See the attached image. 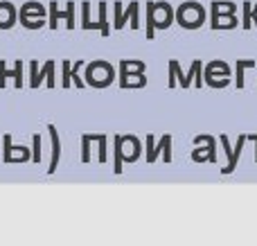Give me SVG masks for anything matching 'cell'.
Segmentation results:
<instances>
[{"instance_id":"obj_21","label":"cell","mask_w":257,"mask_h":246,"mask_svg":"<svg viewBox=\"0 0 257 246\" xmlns=\"http://www.w3.org/2000/svg\"><path fill=\"white\" fill-rule=\"evenodd\" d=\"M126 23H128V18L124 16V7H122V3L117 0V3H113V27H115V30H124Z\"/></svg>"},{"instance_id":"obj_35","label":"cell","mask_w":257,"mask_h":246,"mask_svg":"<svg viewBox=\"0 0 257 246\" xmlns=\"http://www.w3.org/2000/svg\"><path fill=\"white\" fill-rule=\"evenodd\" d=\"M248 140H253V143H255V161H257V134H250Z\"/></svg>"},{"instance_id":"obj_20","label":"cell","mask_w":257,"mask_h":246,"mask_svg":"<svg viewBox=\"0 0 257 246\" xmlns=\"http://www.w3.org/2000/svg\"><path fill=\"white\" fill-rule=\"evenodd\" d=\"M237 25H239L237 16H212V23H210L212 30H235Z\"/></svg>"},{"instance_id":"obj_5","label":"cell","mask_w":257,"mask_h":246,"mask_svg":"<svg viewBox=\"0 0 257 246\" xmlns=\"http://www.w3.org/2000/svg\"><path fill=\"white\" fill-rule=\"evenodd\" d=\"M194 145H196V147H199V145H203V147L192 152V161H194V163H205V161L217 163V152H214L217 140H214L212 136H196Z\"/></svg>"},{"instance_id":"obj_17","label":"cell","mask_w":257,"mask_h":246,"mask_svg":"<svg viewBox=\"0 0 257 246\" xmlns=\"http://www.w3.org/2000/svg\"><path fill=\"white\" fill-rule=\"evenodd\" d=\"M120 88H142L147 86V77L145 75H126V72H120Z\"/></svg>"},{"instance_id":"obj_11","label":"cell","mask_w":257,"mask_h":246,"mask_svg":"<svg viewBox=\"0 0 257 246\" xmlns=\"http://www.w3.org/2000/svg\"><path fill=\"white\" fill-rule=\"evenodd\" d=\"M16 18H18V14L14 9V5L3 0L0 3V30H12L16 25Z\"/></svg>"},{"instance_id":"obj_33","label":"cell","mask_w":257,"mask_h":246,"mask_svg":"<svg viewBox=\"0 0 257 246\" xmlns=\"http://www.w3.org/2000/svg\"><path fill=\"white\" fill-rule=\"evenodd\" d=\"M32 143H34V154H32V161L39 163L41 161V138H39V134L32 136Z\"/></svg>"},{"instance_id":"obj_23","label":"cell","mask_w":257,"mask_h":246,"mask_svg":"<svg viewBox=\"0 0 257 246\" xmlns=\"http://www.w3.org/2000/svg\"><path fill=\"white\" fill-rule=\"evenodd\" d=\"M246 68H255V59H237V88H244Z\"/></svg>"},{"instance_id":"obj_8","label":"cell","mask_w":257,"mask_h":246,"mask_svg":"<svg viewBox=\"0 0 257 246\" xmlns=\"http://www.w3.org/2000/svg\"><path fill=\"white\" fill-rule=\"evenodd\" d=\"M3 143H5V154H3L5 163H18V161L25 163V161H30V149L14 147V145H12V136H9V134L3 136Z\"/></svg>"},{"instance_id":"obj_13","label":"cell","mask_w":257,"mask_h":246,"mask_svg":"<svg viewBox=\"0 0 257 246\" xmlns=\"http://www.w3.org/2000/svg\"><path fill=\"white\" fill-rule=\"evenodd\" d=\"M203 77H230V66L221 59H214L203 68Z\"/></svg>"},{"instance_id":"obj_31","label":"cell","mask_w":257,"mask_h":246,"mask_svg":"<svg viewBox=\"0 0 257 246\" xmlns=\"http://www.w3.org/2000/svg\"><path fill=\"white\" fill-rule=\"evenodd\" d=\"M81 161L84 163L90 161V138H88V134L81 136Z\"/></svg>"},{"instance_id":"obj_14","label":"cell","mask_w":257,"mask_h":246,"mask_svg":"<svg viewBox=\"0 0 257 246\" xmlns=\"http://www.w3.org/2000/svg\"><path fill=\"white\" fill-rule=\"evenodd\" d=\"M45 5H41V3H36V0H27L25 5L21 7V14L18 16H23V18H45Z\"/></svg>"},{"instance_id":"obj_34","label":"cell","mask_w":257,"mask_h":246,"mask_svg":"<svg viewBox=\"0 0 257 246\" xmlns=\"http://www.w3.org/2000/svg\"><path fill=\"white\" fill-rule=\"evenodd\" d=\"M250 23H255V27H257V3H255L253 12H250Z\"/></svg>"},{"instance_id":"obj_25","label":"cell","mask_w":257,"mask_h":246,"mask_svg":"<svg viewBox=\"0 0 257 246\" xmlns=\"http://www.w3.org/2000/svg\"><path fill=\"white\" fill-rule=\"evenodd\" d=\"M84 66H86V61H84V59H77V61H75V66L70 68V79L75 81V86H77V88H84V86H86V81L79 77V70H81V68H84Z\"/></svg>"},{"instance_id":"obj_32","label":"cell","mask_w":257,"mask_h":246,"mask_svg":"<svg viewBox=\"0 0 257 246\" xmlns=\"http://www.w3.org/2000/svg\"><path fill=\"white\" fill-rule=\"evenodd\" d=\"M250 12H253V3H248V0H246V3H244V23H241V27H244V30H250V27H253V23H250Z\"/></svg>"},{"instance_id":"obj_3","label":"cell","mask_w":257,"mask_h":246,"mask_svg":"<svg viewBox=\"0 0 257 246\" xmlns=\"http://www.w3.org/2000/svg\"><path fill=\"white\" fill-rule=\"evenodd\" d=\"M115 79V68L104 59H95V61L86 63V84L93 88H106Z\"/></svg>"},{"instance_id":"obj_30","label":"cell","mask_w":257,"mask_h":246,"mask_svg":"<svg viewBox=\"0 0 257 246\" xmlns=\"http://www.w3.org/2000/svg\"><path fill=\"white\" fill-rule=\"evenodd\" d=\"M160 140H163V158H165V163H169L172 161V136L165 134Z\"/></svg>"},{"instance_id":"obj_26","label":"cell","mask_w":257,"mask_h":246,"mask_svg":"<svg viewBox=\"0 0 257 246\" xmlns=\"http://www.w3.org/2000/svg\"><path fill=\"white\" fill-rule=\"evenodd\" d=\"M126 9H128V14H131V30H138V27H140V3L131 0Z\"/></svg>"},{"instance_id":"obj_22","label":"cell","mask_w":257,"mask_h":246,"mask_svg":"<svg viewBox=\"0 0 257 246\" xmlns=\"http://www.w3.org/2000/svg\"><path fill=\"white\" fill-rule=\"evenodd\" d=\"M88 138H90V143H97L99 145V163H106V158H108V152H106V140H108V136L106 134H88Z\"/></svg>"},{"instance_id":"obj_2","label":"cell","mask_w":257,"mask_h":246,"mask_svg":"<svg viewBox=\"0 0 257 246\" xmlns=\"http://www.w3.org/2000/svg\"><path fill=\"white\" fill-rule=\"evenodd\" d=\"M174 21L183 27V30H199L205 23V9L196 0H187V3L178 5V9L174 12Z\"/></svg>"},{"instance_id":"obj_6","label":"cell","mask_w":257,"mask_h":246,"mask_svg":"<svg viewBox=\"0 0 257 246\" xmlns=\"http://www.w3.org/2000/svg\"><path fill=\"white\" fill-rule=\"evenodd\" d=\"M50 30H57V25H59V18H66V23H68V30H75V0H68V7H66V12H59V7H57V0H50Z\"/></svg>"},{"instance_id":"obj_9","label":"cell","mask_w":257,"mask_h":246,"mask_svg":"<svg viewBox=\"0 0 257 246\" xmlns=\"http://www.w3.org/2000/svg\"><path fill=\"white\" fill-rule=\"evenodd\" d=\"M7 77H14V86H16V88H23V61L21 59H16L14 70H7L5 59H0V88L7 86Z\"/></svg>"},{"instance_id":"obj_1","label":"cell","mask_w":257,"mask_h":246,"mask_svg":"<svg viewBox=\"0 0 257 246\" xmlns=\"http://www.w3.org/2000/svg\"><path fill=\"white\" fill-rule=\"evenodd\" d=\"M174 23V9L169 3H147V39H154L156 30H167Z\"/></svg>"},{"instance_id":"obj_16","label":"cell","mask_w":257,"mask_h":246,"mask_svg":"<svg viewBox=\"0 0 257 246\" xmlns=\"http://www.w3.org/2000/svg\"><path fill=\"white\" fill-rule=\"evenodd\" d=\"M120 72H126V75H145L147 63L140 61V59H122L120 61Z\"/></svg>"},{"instance_id":"obj_19","label":"cell","mask_w":257,"mask_h":246,"mask_svg":"<svg viewBox=\"0 0 257 246\" xmlns=\"http://www.w3.org/2000/svg\"><path fill=\"white\" fill-rule=\"evenodd\" d=\"M246 140H248L246 134H241L239 138H237V147H232V158H230V163H228V167H223V174H230V172L237 167V161H239V156H241V149H244Z\"/></svg>"},{"instance_id":"obj_12","label":"cell","mask_w":257,"mask_h":246,"mask_svg":"<svg viewBox=\"0 0 257 246\" xmlns=\"http://www.w3.org/2000/svg\"><path fill=\"white\" fill-rule=\"evenodd\" d=\"M48 131H50V138H52V161H50V174L57 170L59 165V158H61V140H59V134H57V127L54 125H48Z\"/></svg>"},{"instance_id":"obj_7","label":"cell","mask_w":257,"mask_h":246,"mask_svg":"<svg viewBox=\"0 0 257 246\" xmlns=\"http://www.w3.org/2000/svg\"><path fill=\"white\" fill-rule=\"evenodd\" d=\"M120 138V152H122V161L126 163H133L138 161V156H140V140L136 138V136H117Z\"/></svg>"},{"instance_id":"obj_24","label":"cell","mask_w":257,"mask_h":246,"mask_svg":"<svg viewBox=\"0 0 257 246\" xmlns=\"http://www.w3.org/2000/svg\"><path fill=\"white\" fill-rule=\"evenodd\" d=\"M81 27H84V30H97L95 23H93V18H90V3L88 0L81 3Z\"/></svg>"},{"instance_id":"obj_15","label":"cell","mask_w":257,"mask_h":246,"mask_svg":"<svg viewBox=\"0 0 257 246\" xmlns=\"http://www.w3.org/2000/svg\"><path fill=\"white\" fill-rule=\"evenodd\" d=\"M210 12H212V16H235L237 5L230 0H212Z\"/></svg>"},{"instance_id":"obj_18","label":"cell","mask_w":257,"mask_h":246,"mask_svg":"<svg viewBox=\"0 0 257 246\" xmlns=\"http://www.w3.org/2000/svg\"><path fill=\"white\" fill-rule=\"evenodd\" d=\"M108 3H99V16H97V30H99V34L106 39V36H111V25H108Z\"/></svg>"},{"instance_id":"obj_29","label":"cell","mask_w":257,"mask_h":246,"mask_svg":"<svg viewBox=\"0 0 257 246\" xmlns=\"http://www.w3.org/2000/svg\"><path fill=\"white\" fill-rule=\"evenodd\" d=\"M70 68H72V63L68 61V59H63V61H61V72H63L61 86H63V88H70V84H72V79H70Z\"/></svg>"},{"instance_id":"obj_28","label":"cell","mask_w":257,"mask_h":246,"mask_svg":"<svg viewBox=\"0 0 257 246\" xmlns=\"http://www.w3.org/2000/svg\"><path fill=\"white\" fill-rule=\"evenodd\" d=\"M21 25L25 27V30H43L45 18H23L21 16Z\"/></svg>"},{"instance_id":"obj_10","label":"cell","mask_w":257,"mask_h":246,"mask_svg":"<svg viewBox=\"0 0 257 246\" xmlns=\"http://www.w3.org/2000/svg\"><path fill=\"white\" fill-rule=\"evenodd\" d=\"M201 75H203V63H201V59H194L181 86H183V88H190V86L194 84L196 88H201V86H203V77H201Z\"/></svg>"},{"instance_id":"obj_27","label":"cell","mask_w":257,"mask_h":246,"mask_svg":"<svg viewBox=\"0 0 257 246\" xmlns=\"http://www.w3.org/2000/svg\"><path fill=\"white\" fill-rule=\"evenodd\" d=\"M203 84H208L210 88H226L230 84V77H203Z\"/></svg>"},{"instance_id":"obj_4","label":"cell","mask_w":257,"mask_h":246,"mask_svg":"<svg viewBox=\"0 0 257 246\" xmlns=\"http://www.w3.org/2000/svg\"><path fill=\"white\" fill-rule=\"evenodd\" d=\"M48 84V88H54L57 86V81H54V61H45L43 68L39 70V63L32 61L30 63V86L32 88H39L41 84Z\"/></svg>"}]
</instances>
